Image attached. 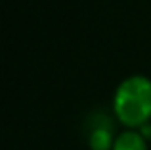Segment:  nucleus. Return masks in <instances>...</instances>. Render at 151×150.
Segmentation results:
<instances>
[{
	"instance_id": "3",
	"label": "nucleus",
	"mask_w": 151,
	"mask_h": 150,
	"mask_svg": "<svg viewBox=\"0 0 151 150\" xmlns=\"http://www.w3.org/2000/svg\"><path fill=\"white\" fill-rule=\"evenodd\" d=\"M115 139H117V137L113 135L111 127H107V125H98L88 135V146H90V150H113Z\"/></svg>"
},
{
	"instance_id": "2",
	"label": "nucleus",
	"mask_w": 151,
	"mask_h": 150,
	"mask_svg": "<svg viewBox=\"0 0 151 150\" xmlns=\"http://www.w3.org/2000/svg\"><path fill=\"white\" fill-rule=\"evenodd\" d=\"M113 150H147V139L138 129H126L117 135Z\"/></svg>"
},
{
	"instance_id": "1",
	"label": "nucleus",
	"mask_w": 151,
	"mask_h": 150,
	"mask_svg": "<svg viewBox=\"0 0 151 150\" xmlns=\"http://www.w3.org/2000/svg\"><path fill=\"white\" fill-rule=\"evenodd\" d=\"M115 117L126 129H140L151 119V79L145 75L126 77L113 96Z\"/></svg>"
},
{
	"instance_id": "4",
	"label": "nucleus",
	"mask_w": 151,
	"mask_h": 150,
	"mask_svg": "<svg viewBox=\"0 0 151 150\" xmlns=\"http://www.w3.org/2000/svg\"><path fill=\"white\" fill-rule=\"evenodd\" d=\"M138 131H140V133H142V135H144V137H145L147 141L151 139V123H145L144 127H140Z\"/></svg>"
}]
</instances>
